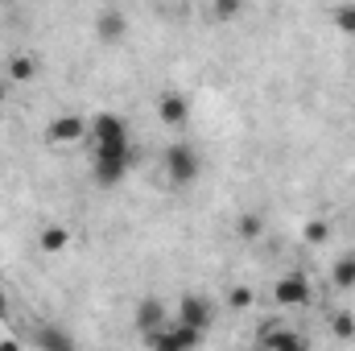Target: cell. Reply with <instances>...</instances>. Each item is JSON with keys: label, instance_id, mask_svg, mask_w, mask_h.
I'll return each instance as SVG.
<instances>
[{"label": "cell", "instance_id": "1", "mask_svg": "<svg viewBox=\"0 0 355 351\" xmlns=\"http://www.w3.org/2000/svg\"><path fill=\"white\" fill-rule=\"evenodd\" d=\"M87 137L95 141V153H128L132 141H128V124L124 116L116 112H99L87 120Z\"/></svg>", "mask_w": 355, "mask_h": 351}, {"label": "cell", "instance_id": "2", "mask_svg": "<svg viewBox=\"0 0 355 351\" xmlns=\"http://www.w3.org/2000/svg\"><path fill=\"white\" fill-rule=\"evenodd\" d=\"M166 182L178 186V190H186L194 178L202 174V162H198V149L194 145H186V141H174L170 149H166Z\"/></svg>", "mask_w": 355, "mask_h": 351}, {"label": "cell", "instance_id": "3", "mask_svg": "<svg viewBox=\"0 0 355 351\" xmlns=\"http://www.w3.org/2000/svg\"><path fill=\"white\" fill-rule=\"evenodd\" d=\"M174 323H182V327H190V331H211V323H215V302L207 298V293H182L178 298V314Z\"/></svg>", "mask_w": 355, "mask_h": 351}, {"label": "cell", "instance_id": "4", "mask_svg": "<svg viewBox=\"0 0 355 351\" xmlns=\"http://www.w3.org/2000/svg\"><path fill=\"white\" fill-rule=\"evenodd\" d=\"M272 298H277V306L297 310V306H310L314 285H310V277H306V273H285V277H277V281H272Z\"/></svg>", "mask_w": 355, "mask_h": 351}, {"label": "cell", "instance_id": "5", "mask_svg": "<svg viewBox=\"0 0 355 351\" xmlns=\"http://www.w3.org/2000/svg\"><path fill=\"white\" fill-rule=\"evenodd\" d=\"M145 343H149V351H194L202 343V335L190 331V327H182V323H170V327H162L157 335H149Z\"/></svg>", "mask_w": 355, "mask_h": 351}, {"label": "cell", "instance_id": "6", "mask_svg": "<svg viewBox=\"0 0 355 351\" xmlns=\"http://www.w3.org/2000/svg\"><path fill=\"white\" fill-rule=\"evenodd\" d=\"M83 137H87V120H83L79 112L54 116V120L46 124V141H50V145H58V149H67V145H79Z\"/></svg>", "mask_w": 355, "mask_h": 351}, {"label": "cell", "instance_id": "7", "mask_svg": "<svg viewBox=\"0 0 355 351\" xmlns=\"http://www.w3.org/2000/svg\"><path fill=\"white\" fill-rule=\"evenodd\" d=\"M174 318H170V310H166V302L162 298H145L141 306H137V331L149 339V335H157L162 327H170Z\"/></svg>", "mask_w": 355, "mask_h": 351}, {"label": "cell", "instance_id": "8", "mask_svg": "<svg viewBox=\"0 0 355 351\" xmlns=\"http://www.w3.org/2000/svg\"><path fill=\"white\" fill-rule=\"evenodd\" d=\"M261 348L265 351H310V343H306L297 331H289V327L265 323V327H261Z\"/></svg>", "mask_w": 355, "mask_h": 351}, {"label": "cell", "instance_id": "9", "mask_svg": "<svg viewBox=\"0 0 355 351\" xmlns=\"http://www.w3.org/2000/svg\"><path fill=\"white\" fill-rule=\"evenodd\" d=\"M132 166V149L128 153H95V182L99 186H116Z\"/></svg>", "mask_w": 355, "mask_h": 351}, {"label": "cell", "instance_id": "10", "mask_svg": "<svg viewBox=\"0 0 355 351\" xmlns=\"http://www.w3.org/2000/svg\"><path fill=\"white\" fill-rule=\"evenodd\" d=\"M157 116H162L166 128H186V120H190V99H186L182 91H162Z\"/></svg>", "mask_w": 355, "mask_h": 351}, {"label": "cell", "instance_id": "11", "mask_svg": "<svg viewBox=\"0 0 355 351\" xmlns=\"http://www.w3.org/2000/svg\"><path fill=\"white\" fill-rule=\"evenodd\" d=\"M124 29H128V21H124L120 8H99V12H95V33H99L103 42H120Z\"/></svg>", "mask_w": 355, "mask_h": 351}, {"label": "cell", "instance_id": "12", "mask_svg": "<svg viewBox=\"0 0 355 351\" xmlns=\"http://www.w3.org/2000/svg\"><path fill=\"white\" fill-rule=\"evenodd\" d=\"M4 75H8L12 83H29V79L37 75V58H33V54H12L8 67H4Z\"/></svg>", "mask_w": 355, "mask_h": 351}, {"label": "cell", "instance_id": "13", "mask_svg": "<svg viewBox=\"0 0 355 351\" xmlns=\"http://www.w3.org/2000/svg\"><path fill=\"white\" fill-rule=\"evenodd\" d=\"M37 244H42V252H62L67 244H71V232L62 228V223H50V228H42V236H37Z\"/></svg>", "mask_w": 355, "mask_h": 351}, {"label": "cell", "instance_id": "14", "mask_svg": "<svg viewBox=\"0 0 355 351\" xmlns=\"http://www.w3.org/2000/svg\"><path fill=\"white\" fill-rule=\"evenodd\" d=\"M331 281H335L339 289H352L355 285V252H343L339 261L331 264Z\"/></svg>", "mask_w": 355, "mask_h": 351}, {"label": "cell", "instance_id": "15", "mask_svg": "<svg viewBox=\"0 0 355 351\" xmlns=\"http://www.w3.org/2000/svg\"><path fill=\"white\" fill-rule=\"evenodd\" d=\"M37 348L42 351H75V343L58 327H37Z\"/></svg>", "mask_w": 355, "mask_h": 351}, {"label": "cell", "instance_id": "16", "mask_svg": "<svg viewBox=\"0 0 355 351\" xmlns=\"http://www.w3.org/2000/svg\"><path fill=\"white\" fill-rule=\"evenodd\" d=\"M236 236H240V240H248V244H252V240H261V236H265V219H261L257 211L240 215V219H236Z\"/></svg>", "mask_w": 355, "mask_h": 351}, {"label": "cell", "instance_id": "17", "mask_svg": "<svg viewBox=\"0 0 355 351\" xmlns=\"http://www.w3.org/2000/svg\"><path fill=\"white\" fill-rule=\"evenodd\" d=\"M331 335H335V339H355V314L352 310L331 314Z\"/></svg>", "mask_w": 355, "mask_h": 351}, {"label": "cell", "instance_id": "18", "mask_svg": "<svg viewBox=\"0 0 355 351\" xmlns=\"http://www.w3.org/2000/svg\"><path fill=\"white\" fill-rule=\"evenodd\" d=\"M331 236V223L327 219H306V228H302V240L306 244H322Z\"/></svg>", "mask_w": 355, "mask_h": 351}, {"label": "cell", "instance_id": "19", "mask_svg": "<svg viewBox=\"0 0 355 351\" xmlns=\"http://www.w3.org/2000/svg\"><path fill=\"white\" fill-rule=\"evenodd\" d=\"M252 302H257V293H252L248 285H232V289H227V306H232V310H248Z\"/></svg>", "mask_w": 355, "mask_h": 351}, {"label": "cell", "instance_id": "20", "mask_svg": "<svg viewBox=\"0 0 355 351\" xmlns=\"http://www.w3.org/2000/svg\"><path fill=\"white\" fill-rule=\"evenodd\" d=\"M331 17H335V25H339L343 33H355V8H335Z\"/></svg>", "mask_w": 355, "mask_h": 351}, {"label": "cell", "instance_id": "21", "mask_svg": "<svg viewBox=\"0 0 355 351\" xmlns=\"http://www.w3.org/2000/svg\"><path fill=\"white\" fill-rule=\"evenodd\" d=\"M240 12V4H215V17H236Z\"/></svg>", "mask_w": 355, "mask_h": 351}, {"label": "cell", "instance_id": "22", "mask_svg": "<svg viewBox=\"0 0 355 351\" xmlns=\"http://www.w3.org/2000/svg\"><path fill=\"white\" fill-rule=\"evenodd\" d=\"M0 351H21V343L17 339H0Z\"/></svg>", "mask_w": 355, "mask_h": 351}, {"label": "cell", "instance_id": "23", "mask_svg": "<svg viewBox=\"0 0 355 351\" xmlns=\"http://www.w3.org/2000/svg\"><path fill=\"white\" fill-rule=\"evenodd\" d=\"M0 314H4V285H0Z\"/></svg>", "mask_w": 355, "mask_h": 351}]
</instances>
